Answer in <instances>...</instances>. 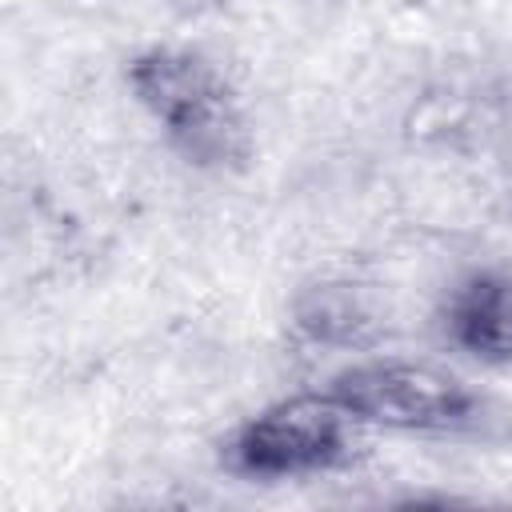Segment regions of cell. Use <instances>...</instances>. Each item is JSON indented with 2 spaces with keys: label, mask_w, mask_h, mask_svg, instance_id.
<instances>
[{
  "label": "cell",
  "mask_w": 512,
  "mask_h": 512,
  "mask_svg": "<svg viewBox=\"0 0 512 512\" xmlns=\"http://www.w3.org/2000/svg\"><path fill=\"white\" fill-rule=\"evenodd\" d=\"M332 396L356 424L396 432H460L480 416V400L460 376L412 360L356 364L332 380Z\"/></svg>",
  "instance_id": "cell-3"
},
{
  "label": "cell",
  "mask_w": 512,
  "mask_h": 512,
  "mask_svg": "<svg viewBox=\"0 0 512 512\" xmlns=\"http://www.w3.org/2000/svg\"><path fill=\"white\" fill-rule=\"evenodd\" d=\"M444 336L480 364H512V276L472 272L464 276L440 312Z\"/></svg>",
  "instance_id": "cell-4"
},
{
  "label": "cell",
  "mask_w": 512,
  "mask_h": 512,
  "mask_svg": "<svg viewBox=\"0 0 512 512\" xmlns=\"http://www.w3.org/2000/svg\"><path fill=\"white\" fill-rule=\"evenodd\" d=\"M128 88L196 168H236L248 156V124L232 84L196 52L148 48L128 64Z\"/></svg>",
  "instance_id": "cell-1"
},
{
  "label": "cell",
  "mask_w": 512,
  "mask_h": 512,
  "mask_svg": "<svg viewBox=\"0 0 512 512\" xmlns=\"http://www.w3.org/2000/svg\"><path fill=\"white\" fill-rule=\"evenodd\" d=\"M352 428V412L332 392L284 396L228 436L224 464L252 480H296L328 472L348 456Z\"/></svg>",
  "instance_id": "cell-2"
},
{
  "label": "cell",
  "mask_w": 512,
  "mask_h": 512,
  "mask_svg": "<svg viewBox=\"0 0 512 512\" xmlns=\"http://www.w3.org/2000/svg\"><path fill=\"white\" fill-rule=\"evenodd\" d=\"M296 328L312 344L328 348H360L376 332V312L360 284L352 280H320L308 284L292 304Z\"/></svg>",
  "instance_id": "cell-5"
}]
</instances>
